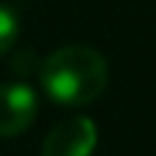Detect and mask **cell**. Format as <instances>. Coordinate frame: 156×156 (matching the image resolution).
<instances>
[{
  "mask_svg": "<svg viewBox=\"0 0 156 156\" xmlns=\"http://www.w3.org/2000/svg\"><path fill=\"white\" fill-rule=\"evenodd\" d=\"M19 38V14L14 11V5L0 3V58L16 44Z\"/></svg>",
  "mask_w": 156,
  "mask_h": 156,
  "instance_id": "277c9868",
  "label": "cell"
},
{
  "mask_svg": "<svg viewBox=\"0 0 156 156\" xmlns=\"http://www.w3.org/2000/svg\"><path fill=\"white\" fill-rule=\"evenodd\" d=\"M38 77L52 101L63 107H85L104 93L110 69L101 52H96L93 47L66 44L44 58V63L38 66Z\"/></svg>",
  "mask_w": 156,
  "mask_h": 156,
  "instance_id": "6da1fadb",
  "label": "cell"
},
{
  "mask_svg": "<svg viewBox=\"0 0 156 156\" xmlns=\"http://www.w3.org/2000/svg\"><path fill=\"white\" fill-rule=\"evenodd\" d=\"M99 140V129L85 115H69L58 121L41 143V156H90Z\"/></svg>",
  "mask_w": 156,
  "mask_h": 156,
  "instance_id": "7a4b0ae2",
  "label": "cell"
},
{
  "mask_svg": "<svg viewBox=\"0 0 156 156\" xmlns=\"http://www.w3.org/2000/svg\"><path fill=\"white\" fill-rule=\"evenodd\" d=\"M38 112L36 90L25 82L0 85V137H16L33 126Z\"/></svg>",
  "mask_w": 156,
  "mask_h": 156,
  "instance_id": "3957f363",
  "label": "cell"
}]
</instances>
